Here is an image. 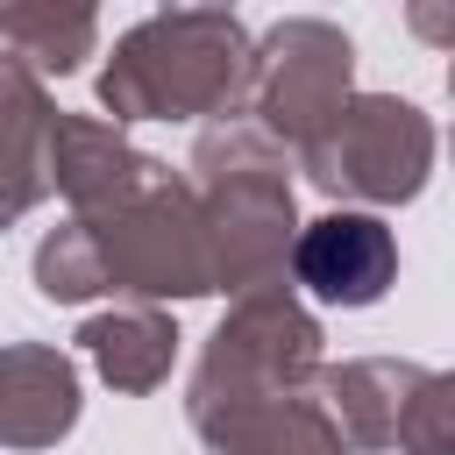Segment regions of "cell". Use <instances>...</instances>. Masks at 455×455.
<instances>
[{
	"label": "cell",
	"instance_id": "1",
	"mask_svg": "<svg viewBox=\"0 0 455 455\" xmlns=\"http://www.w3.org/2000/svg\"><path fill=\"white\" fill-rule=\"evenodd\" d=\"M249 21L235 7H156L100 64V121H242Z\"/></svg>",
	"mask_w": 455,
	"mask_h": 455
},
{
	"label": "cell",
	"instance_id": "2",
	"mask_svg": "<svg viewBox=\"0 0 455 455\" xmlns=\"http://www.w3.org/2000/svg\"><path fill=\"white\" fill-rule=\"evenodd\" d=\"M185 185L199 199L206 256H213V291H263L284 284V256L299 235V199H291V156L256 135L249 121H213L192 142Z\"/></svg>",
	"mask_w": 455,
	"mask_h": 455
},
{
	"label": "cell",
	"instance_id": "3",
	"mask_svg": "<svg viewBox=\"0 0 455 455\" xmlns=\"http://www.w3.org/2000/svg\"><path fill=\"white\" fill-rule=\"evenodd\" d=\"M320 363H327L320 313L291 284L242 291L220 313V327L206 334L199 363H192L185 419H192V434H206L228 412H249V405H270V398H299V391L320 384Z\"/></svg>",
	"mask_w": 455,
	"mask_h": 455
},
{
	"label": "cell",
	"instance_id": "4",
	"mask_svg": "<svg viewBox=\"0 0 455 455\" xmlns=\"http://www.w3.org/2000/svg\"><path fill=\"white\" fill-rule=\"evenodd\" d=\"M434 149H441V135H434V114H427L419 100L355 92V100L299 149V171H306L327 199H341V206H355V213H384V206H405V199L427 192Z\"/></svg>",
	"mask_w": 455,
	"mask_h": 455
},
{
	"label": "cell",
	"instance_id": "5",
	"mask_svg": "<svg viewBox=\"0 0 455 455\" xmlns=\"http://www.w3.org/2000/svg\"><path fill=\"white\" fill-rule=\"evenodd\" d=\"M107 291L135 299V306H171V299H206L213 291V256H206V228H199V199L185 185V171H156L142 192H128L121 206L85 220Z\"/></svg>",
	"mask_w": 455,
	"mask_h": 455
},
{
	"label": "cell",
	"instance_id": "6",
	"mask_svg": "<svg viewBox=\"0 0 455 455\" xmlns=\"http://www.w3.org/2000/svg\"><path fill=\"white\" fill-rule=\"evenodd\" d=\"M355 100V43L341 21L284 14L263 36H249V100L242 121L270 135L284 156H299L341 107Z\"/></svg>",
	"mask_w": 455,
	"mask_h": 455
},
{
	"label": "cell",
	"instance_id": "7",
	"mask_svg": "<svg viewBox=\"0 0 455 455\" xmlns=\"http://www.w3.org/2000/svg\"><path fill=\"white\" fill-rule=\"evenodd\" d=\"M291 291L320 299V306H377L398 284V235L384 213H355V206H327L313 220H299L291 256H284Z\"/></svg>",
	"mask_w": 455,
	"mask_h": 455
},
{
	"label": "cell",
	"instance_id": "8",
	"mask_svg": "<svg viewBox=\"0 0 455 455\" xmlns=\"http://www.w3.org/2000/svg\"><path fill=\"white\" fill-rule=\"evenodd\" d=\"M43 171H50V192L71 206V220H92V213L121 206L128 192H142V185L164 171V156L135 149L128 128L100 121V114H64V107H57Z\"/></svg>",
	"mask_w": 455,
	"mask_h": 455
},
{
	"label": "cell",
	"instance_id": "9",
	"mask_svg": "<svg viewBox=\"0 0 455 455\" xmlns=\"http://www.w3.org/2000/svg\"><path fill=\"white\" fill-rule=\"evenodd\" d=\"M427 377L434 370L405 363V355H348V363H320L313 398L327 405V419L348 441V455H384V448H398L405 405L419 398Z\"/></svg>",
	"mask_w": 455,
	"mask_h": 455
},
{
	"label": "cell",
	"instance_id": "10",
	"mask_svg": "<svg viewBox=\"0 0 455 455\" xmlns=\"http://www.w3.org/2000/svg\"><path fill=\"white\" fill-rule=\"evenodd\" d=\"M78 363L57 341H0V448H57L78 427Z\"/></svg>",
	"mask_w": 455,
	"mask_h": 455
},
{
	"label": "cell",
	"instance_id": "11",
	"mask_svg": "<svg viewBox=\"0 0 455 455\" xmlns=\"http://www.w3.org/2000/svg\"><path fill=\"white\" fill-rule=\"evenodd\" d=\"M50 121H57L50 85L0 50V235L50 199V171H43Z\"/></svg>",
	"mask_w": 455,
	"mask_h": 455
},
{
	"label": "cell",
	"instance_id": "12",
	"mask_svg": "<svg viewBox=\"0 0 455 455\" xmlns=\"http://www.w3.org/2000/svg\"><path fill=\"white\" fill-rule=\"evenodd\" d=\"M178 341H185V334H178L171 306H135V299H121L114 313H92V320L78 327L85 363H92L100 384L121 391V398L156 391V384L171 377V363H178Z\"/></svg>",
	"mask_w": 455,
	"mask_h": 455
},
{
	"label": "cell",
	"instance_id": "13",
	"mask_svg": "<svg viewBox=\"0 0 455 455\" xmlns=\"http://www.w3.org/2000/svg\"><path fill=\"white\" fill-rule=\"evenodd\" d=\"M199 441L213 455H348V441L334 434V419H327V405L313 391L270 398V405H249V412H228Z\"/></svg>",
	"mask_w": 455,
	"mask_h": 455
},
{
	"label": "cell",
	"instance_id": "14",
	"mask_svg": "<svg viewBox=\"0 0 455 455\" xmlns=\"http://www.w3.org/2000/svg\"><path fill=\"white\" fill-rule=\"evenodd\" d=\"M0 50L28 64L43 85L71 78L100 50V14L92 7H57V0H0Z\"/></svg>",
	"mask_w": 455,
	"mask_h": 455
},
{
	"label": "cell",
	"instance_id": "15",
	"mask_svg": "<svg viewBox=\"0 0 455 455\" xmlns=\"http://www.w3.org/2000/svg\"><path fill=\"white\" fill-rule=\"evenodd\" d=\"M28 277H36V291H43L50 306H85V299H100V291H107V270H100V249H92L85 220H57V228L36 242Z\"/></svg>",
	"mask_w": 455,
	"mask_h": 455
},
{
	"label": "cell",
	"instance_id": "16",
	"mask_svg": "<svg viewBox=\"0 0 455 455\" xmlns=\"http://www.w3.org/2000/svg\"><path fill=\"white\" fill-rule=\"evenodd\" d=\"M398 455H455V377L448 370H434L419 384V398L405 405Z\"/></svg>",
	"mask_w": 455,
	"mask_h": 455
}]
</instances>
